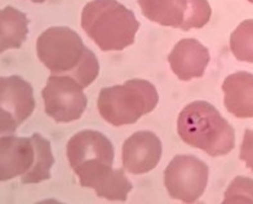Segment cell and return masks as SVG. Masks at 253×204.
Masks as SVG:
<instances>
[{
	"instance_id": "obj_7",
	"label": "cell",
	"mask_w": 253,
	"mask_h": 204,
	"mask_svg": "<svg viewBox=\"0 0 253 204\" xmlns=\"http://www.w3.org/2000/svg\"><path fill=\"white\" fill-rule=\"evenodd\" d=\"M210 168L194 155H176L164 171V185L170 198L183 203L197 202L206 191Z\"/></svg>"
},
{
	"instance_id": "obj_12",
	"label": "cell",
	"mask_w": 253,
	"mask_h": 204,
	"mask_svg": "<svg viewBox=\"0 0 253 204\" xmlns=\"http://www.w3.org/2000/svg\"><path fill=\"white\" fill-rule=\"evenodd\" d=\"M83 188L93 189L98 198L111 202H126L133 189L124 173V168L114 169L110 164H101L78 174Z\"/></svg>"
},
{
	"instance_id": "obj_5",
	"label": "cell",
	"mask_w": 253,
	"mask_h": 204,
	"mask_svg": "<svg viewBox=\"0 0 253 204\" xmlns=\"http://www.w3.org/2000/svg\"><path fill=\"white\" fill-rule=\"evenodd\" d=\"M159 94L153 83L143 79H130L122 85L101 89L97 107L103 121L122 127L134 124L157 107Z\"/></svg>"
},
{
	"instance_id": "obj_2",
	"label": "cell",
	"mask_w": 253,
	"mask_h": 204,
	"mask_svg": "<svg viewBox=\"0 0 253 204\" xmlns=\"http://www.w3.org/2000/svg\"><path fill=\"white\" fill-rule=\"evenodd\" d=\"M177 132L186 145L211 157L227 155L235 146V132L220 111L207 101H194L177 119Z\"/></svg>"
},
{
	"instance_id": "obj_1",
	"label": "cell",
	"mask_w": 253,
	"mask_h": 204,
	"mask_svg": "<svg viewBox=\"0 0 253 204\" xmlns=\"http://www.w3.org/2000/svg\"><path fill=\"white\" fill-rule=\"evenodd\" d=\"M40 62L52 75L71 77L83 88L93 83L100 74V64L78 33L66 26L49 27L37 41Z\"/></svg>"
},
{
	"instance_id": "obj_8",
	"label": "cell",
	"mask_w": 253,
	"mask_h": 204,
	"mask_svg": "<svg viewBox=\"0 0 253 204\" xmlns=\"http://www.w3.org/2000/svg\"><path fill=\"white\" fill-rule=\"evenodd\" d=\"M83 89L71 77L50 75L42 90L45 114L57 123H70L80 119L88 102Z\"/></svg>"
},
{
	"instance_id": "obj_18",
	"label": "cell",
	"mask_w": 253,
	"mask_h": 204,
	"mask_svg": "<svg viewBox=\"0 0 253 204\" xmlns=\"http://www.w3.org/2000/svg\"><path fill=\"white\" fill-rule=\"evenodd\" d=\"M239 158L251 171H253V129H246L243 142L240 145Z\"/></svg>"
},
{
	"instance_id": "obj_6",
	"label": "cell",
	"mask_w": 253,
	"mask_h": 204,
	"mask_svg": "<svg viewBox=\"0 0 253 204\" xmlns=\"http://www.w3.org/2000/svg\"><path fill=\"white\" fill-rule=\"evenodd\" d=\"M147 20L182 31L202 29L211 20L208 0H137Z\"/></svg>"
},
{
	"instance_id": "obj_9",
	"label": "cell",
	"mask_w": 253,
	"mask_h": 204,
	"mask_svg": "<svg viewBox=\"0 0 253 204\" xmlns=\"http://www.w3.org/2000/svg\"><path fill=\"white\" fill-rule=\"evenodd\" d=\"M35 109L34 89L21 77L0 78V132L12 134Z\"/></svg>"
},
{
	"instance_id": "obj_15",
	"label": "cell",
	"mask_w": 253,
	"mask_h": 204,
	"mask_svg": "<svg viewBox=\"0 0 253 204\" xmlns=\"http://www.w3.org/2000/svg\"><path fill=\"white\" fill-rule=\"evenodd\" d=\"M26 14L16 8H3L0 12V50L5 52L12 48H21L27 38Z\"/></svg>"
},
{
	"instance_id": "obj_14",
	"label": "cell",
	"mask_w": 253,
	"mask_h": 204,
	"mask_svg": "<svg viewBox=\"0 0 253 204\" xmlns=\"http://www.w3.org/2000/svg\"><path fill=\"white\" fill-rule=\"evenodd\" d=\"M223 104L234 117L253 118V74L234 73L223 81Z\"/></svg>"
},
{
	"instance_id": "obj_10",
	"label": "cell",
	"mask_w": 253,
	"mask_h": 204,
	"mask_svg": "<svg viewBox=\"0 0 253 204\" xmlns=\"http://www.w3.org/2000/svg\"><path fill=\"white\" fill-rule=\"evenodd\" d=\"M66 154L73 171L78 173L100 163L113 165L115 151L105 134L93 129H84L74 134L67 142Z\"/></svg>"
},
{
	"instance_id": "obj_13",
	"label": "cell",
	"mask_w": 253,
	"mask_h": 204,
	"mask_svg": "<svg viewBox=\"0 0 253 204\" xmlns=\"http://www.w3.org/2000/svg\"><path fill=\"white\" fill-rule=\"evenodd\" d=\"M210 60L208 49L193 38L178 41L168 56L170 69L174 75L183 82L203 77Z\"/></svg>"
},
{
	"instance_id": "obj_19",
	"label": "cell",
	"mask_w": 253,
	"mask_h": 204,
	"mask_svg": "<svg viewBox=\"0 0 253 204\" xmlns=\"http://www.w3.org/2000/svg\"><path fill=\"white\" fill-rule=\"evenodd\" d=\"M33 3H44V1H47V0H30Z\"/></svg>"
},
{
	"instance_id": "obj_20",
	"label": "cell",
	"mask_w": 253,
	"mask_h": 204,
	"mask_svg": "<svg viewBox=\"0 0 253 204\" xmlns=\"http://www.w3.org/2000/svg\"><path fill=\"white\" fill-rule=\"evenodd\" d=\"M248 1H250V3H252V4H253V0H248Z\"/></svg>"
},
{
	"instance_id": "obj_3",
	"label": "cell",
	"mask_w": 253,
	"mask_h": 204,
	"mask_svg": "<svg viewBox=\"0 0 253 204\" xmlns=\"http://www.w3.org/2000/svg\"><path fill=\"white\" fill-rule=\"evenodd\" d=\"M82 27L101 50L110 52L132 45L140 22L117 0H92L83 8Z\"/></svg>"
},
{
	"instance_id": "obj_4",
	"label": "cell",
	"mask_w": 253,
	"mask_h": 204,
	"mask_svg": "<svg viewBox=\"0 0 253 204\" xmlns=\"http://www.w3.org/2000/svg\"><path fill=\"white\" fill-rule=\"evenodd\" d=\"M54 158L50 142L34 133L31 137L1 136L0 140V180L21 176L22 184H38L49 180Z\"/></svg>"
},
{
	"instance_id": "obj_17",
	"label": "cell",
	"mask_w": 253,
	"mask_h": 204,
	"mask_svg": "<svg viewBox=\"0 0 253 204\" xmlns=\"http://www.w3.org/2000/svg\"><path fill=\"white\" fill-rule=\"evenodd\" d=\"M253 204V178L238 176L225 191L223 204Z\"/></svg>"
},
{
	"instance_id": "obj_16",
	"label": "cell",
	"mask_w": 253,
	"mask_h": 204,
	"mask_svg": "<svg viewBox=\"0 0 253 204\" xmlns=\"http://www.w3.org/2000/svg\"><path fill=\"white\" fill-rule=\"evenodd\" d=\"M230 49L237 60L253 64V20L243 21L233 31Z\"/></svg>"
},
{
	"instance_id": "obj_11",
	"label": "cell",
	"mask_w": 253,
	"mask_h": 204,
	"mask_svg": "<svg viewBox=\"0 0 253 204\" xmlns=\"http://www.w3.org/2000/svg\"><path fill=\"white\" fill-rule=\"evenodd\" d=\"M162 158V142L150 131H138L126 138L122 149L123 168L132 174L153 171Z\"/></svg>"
}]
</instances>
